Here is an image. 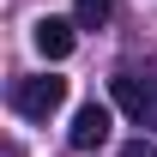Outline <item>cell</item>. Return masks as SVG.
Segmentation results:
<instances>
[{"mask_svg":"<svg viewBox=\"0 0 157 157\" xmlns=\"http://www.w3.org/2000/svg\"><path fill=\"white\" fill-rule=\"evenodd\" d=\"M73 30H78V18H36L30 42H36V48H42L48 60H67V55H73V42H78Z\"/></svg>","mask_w":157,"mask_h":157,"instance_id":"277c9868","label":"cell"},{"mask_svg":"<svg viewBox=\"0 0 157 157\" xmlns=\"http://www.w3.org/2000/svg\"><path fill=\"white\" fill-rule=\"evenodd\" d=\"M67 103V78H55V73H42V78H18L12 85V109H18L24 121H48Z\"/></svg>","mask_w":157,"mask_h":157,"instance_id":"7a4b0ae2","label":"cell"},{"mask_svg":"<svg viewBox=\"0 0 157 157\" xmlns=\"http://www.w3.org/2000/svg\"><path fill=\"white\" fill-rule=\"evenodd\" d=\"M103 139H109V109H103V103H85V109L73 115V133H67V145H73V151H97Z\"/></svg>","mask_w":157,"mask_h":157,"instance_id":"3957f363","label":"cell"},{"mask_svg":"<svg viewBox=\"0 0 157 157\" xmlns=\"http://www.w3.org/2000/svg\"><path fill=\"white\" fill-rule=\"evenodd\" d=\"M109 91H115L121 115L139 121V127H157V78L151 73H133V67H121L115 78H109Z\"/></svg>","mask_w":157,"mask_h":157,"instance_id":"6da1fadb","label":"cell"},{"mask_svg":"<svg viewBox=\"0 0 157 157\" xmlns=\"http://www.w3.org/2000/svg\"><path fill=\"white\" fill-rule=\"evenodd\" d=\"M73 18H78V30H103L115 18V0H73Z\"/></svg>","mask_w":157,"mask_h":157,"instance_id":"5b68a950","label":"cell"},{"mask_svg":"<svg viewBox=\"0 0 157 157\" xmlns=\"http://www.w3.org/2000/svg\"><path fill=\"white\" fill-rule=\"evenodd\" d=\"M121 157H157V145H151V139H127V145H121Z\"/></svg>","mask_w":157,"mask_h":157,"instance_id":"8992f818","label":"cell"}]
</instances>
